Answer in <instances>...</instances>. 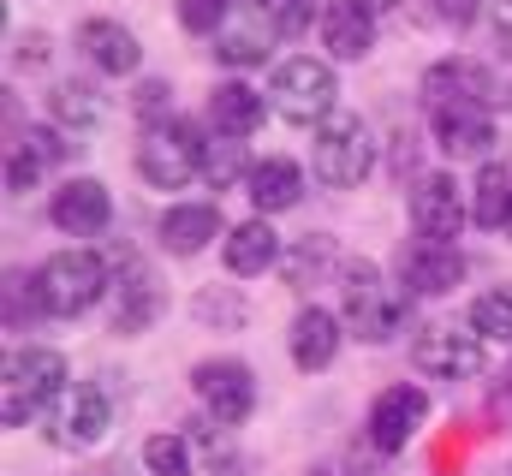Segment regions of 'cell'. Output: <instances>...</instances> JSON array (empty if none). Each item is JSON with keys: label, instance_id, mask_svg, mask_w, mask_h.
I'll use <instances>...</instances> for the list:
<instances>
[{"label": "cell", "instance_id": "6da1fadb", "mask_svg": "<svg viewBox=\"0 0 512 476\" xmlns=\"http://www.w3.org/2000/svg\"><path fill=\"white\" fill-rule=\"evenodd\" d=\"M310 167H316V179L334 185V191L364 185V179L376 173V137H370V125H364L358 114H340V108H334V114L316 125Z\"/></svg>", "mask_w": 512, "mask_h": 476}, {"label": "cell", "instance_id": "7a4b0ae2", "mask_svg": "<svg viewBox=\"0 0 512 476\" xmlns=\"http://www.w3.org/2000/svg\"><path fill=\"white\" fill-rule=\"evenodd\" d=\"M203 161H209V143L191 119H167V125H149L143 143H137V173L155 185V191H179L191 179H203Z\"/></svg>", "mask_w": 512, "mask_h": 476}, {"label": "cell", "instance_id": "3957f363", "mask_svg": "<svg viewBox=\"0 0 512 476\" xmlns=\"http://www.w3.org/2000/svg\"><path fill=\"white\" fill-rule=\"evenodd\" d=\"M66 393V357L48 346H24L6 357V393H0V423L24 429L42 405H54Z\"/></svg>", "mask_w": 512, "mask_h": 476}, {"label": "cell", "instance_id": "277c9868", "mask_svg": "<svg viewBox=\"0 0 512 476\" xmlns=\"http://www.w3.org/2000/svg\"><path fill=\"white\" fill-rule=\"evenodd\" d=\"M340 292H346V328H352L358 340L382 346V340H393V334L405 328V292L387 286L376 262H352Z\"/></svg>", "mask_w": 512, "mask_h": 476}, {"label": "cell", "instance_id": "5b68a950", "mask_svg": "<svg viewBox=\"0 0 512 476\" xmlns=\"http://www.w3.org/2000/svg\"><path fill=\"white\" fill-rule=\"evenodd\" d=\"M268 96H274V108L292 119V125H322V119L334 114V66L328 60H310V54H292V60H280L274 66V84H268Z\"/></svg>", "mask_w": 512, "mask_h": 476}, {"label": "cell", "instance_id": "8992f818", "mask_svg": "<svg viewBox=\"0 0 512 476\" xmlns=\"http://www.w3.org/2000/svg\"><path fill=\"white\" fill-rule=\"evenodd\" d=\"M108 292V262L96 250H60L42 262V298L48 316H84Z\"/></svg>", "mask_w": 512, "mask_h": 476}, {"label": "cell", "instance_id": "52a82bcc", "mask_svg": "<svg viewBox=\"0 0 512 476\" xmlns=\"http://www.w3.org/2000/svg\"><path fill=\"white\" fill-rule=\"evenodd\" d=\"M191 387H197V399L209 405V417L215 423H245L256 411V375L239 363V357H209V363H197V375H191Z\"/></svg>", "mask_w": 512, "mask_h": 476}, {"label": "cell", "instance_id": "ba28073f", "mask_svg": "<svg viewBox=\"0 0 512 476\" xmlns=\"http://www.w3.org/2000/svg\"><path fill=\"white\" fill-rule=\"evenodd\" d=\"M411 227L429 244H453L465 227V185L453 173H423L411 191Z\"/></svg>", "mask_w": 512, "mask_h": 476}, {"label": "cell", "instance_id": "9c48e42d", "mask_svg": "<svg viewBox=\"0 0 512 476\" xmlns=\"http://www.w3.org/2000/svg\"><path fill=\"white\" fill-rule=\"evenodd\" d=\"M423 417H429V393H423V387L399 381V387L376 393V405H370V417H364L370 447H376V453H405V441L423 429Z\"/></svg>", "mask_w": 512, "mask_h": 476}, {"label": "cell", "instance_id": "30bf717a", "mask_svg": "<svg viewBox=\"0 0 512 476\" xmlns=\"http://www.w3.org/2000/svg\"><path fill=\"white\" fill-rule=\"evenodd\" d=\"M108 423H114L108 387H102V381H78V387L60 399V411H54V447L84 453V447H96V441L108 435Z\"/></svg>", "mask_w": 512, "mask_h": 476}, {"label": "cell", "instance_id": "8fae6325", "mask_svg": "<svg viewBox=\"0 0 512 476\" xmlns=\"http://www.w3.org/2000/svg\"><path fill=\"white\" fill-rule=\"evenodd\" d=\"M417 369L423 375H441V381H471L477 369H483V334H471V328H423L417 334Z\"/></svg>", "mask_w": 512, "mask_h": 476}, {"label": "cell", "instance_id": "7c38bea8", "mask_svg": "<svg viewBox=\"0 0 512 476\" xmlns=\"http://www.w3.org/2000/svg\"><path fill=\"white\" fill-rule=\"evenodd\" d=\"M48 215H54V227H60V233L96 238L108 221H114V197H108V185H102V179H66V185L54 191Z\"/></svg>", "mask_w": 512, "mask_h": 476}, {"label": "cell", "instance_id": "4fadbf2b", "mask_svg": "<svg viewBox=\"0 0 512 476\" xmlns=\"http://www.w3.org/2000/svg\"><path fill=\"white\" fill-rule=\"evenodd\" d=\"M459 280H465V256H459L453 244L417 238V244L399 256V286H411V292H423V298H441V292H453Z\"/></svg>", "mask_w": 512, "mask_h": 476}, {"label": "cell", "instance_id": "5bb4252c", "mask_svg": "<svg viewBox=\"0 0 512 476\" xmlns=\"http://www.w3.org/2000/svg\"><path fill=\"white\" fill-rule=\"evenodd\" d=\"M489 96H495V84H489V72H483L477 60H441V66L423 72V102H429V114H435V108H465V102L489 108Z\"/></svg>", "mask_w": 512, "mask_h": 476}, {"label": "cell", "instance_id": "9a60e30c", "mask_svg": "<svg viewBox=\"0 0 512 476\" xmlns=\"http://www.w3.org/2000/svg\"><path fill=\"white\" fill-rule=\"evenodd\" d=\"M78 48H84L108 78H131L137 60H143L137 36H131L126 24H114V18H90V24H78Z\"/></svg>", "mask_w": 512, "mask_h": 476}, {"label": "cell", "instance_id": "2e32d148", "mask_svg": "<svg viewBox=\"0 0 512 476\" xmlns=\"http://www.w3.org/2000/svg\"><path fill=\"white\" fill-rule=\"evenodd\" d=\"M322 42L334 60H364L376 48V18L358 0H334V6H322Z\"/></svg>", "mask_w": 512, "mask_h": 476}, {"label": "cell", "instance_id": "e0dca14e", "mask_svg": "<svg viewBox=\"0 0 512 476\" xmlns=\"http://www.w3.org/2000/svg\"><path fill=\"white\" fill-rule=\"evenodd\" d=\"M429 119H435V143L447 155H489V143H495V119H489V108H477V102L435 108Z\"/></svg>", "mask_w": 512, "mask_h": 476}, {"label": "cell", "instance_id": "ac0fdd59", "mask_svg": "<svg viewBox=\"0 0 512 476\" xmlns=\"http://www.w3.org/2000/svg\"><path fill=\"white\" fill-rule=\"evenodd\" d=\"M221 233H227V221H221L215 203H179V209L161 215V244L173 256H197L209 238H221Z\"/></svg>", "mask_w": 512, "mask_h": 476}, {"label": "cell", "instance_id": "d6986e66", "mask_svg": "<svg viewBox=\"0 0 512 476\" xmlns=\"http://www.w3.org/2000/svg\"><path fill=\"white\" fill-rule=\"evenodd\" d=\"M245 197L256 203V215H280V209H292L298 197H304V173H298V161H256L251 179H245Z\"/></svg>", "mask_w": 512, "mask_h": 476}, {"label": "cell", "instance_id": "ffe728a7", "mask_svg": "<svg viewBox=\"0 0 512 476\" xmlns=\"http://www.w3.org/2000/svg\"><path fill=\"white\" fill-rule=\"evenodd\" d=\"M340 357V322L328 316V310H298L292 316V363L298 369H328Z\"/></svg>", "mask_w": 512, "mask_h": 476}, {"label": "cell", "instance_id": "44dd1931", "mask_svg": "<svg viewBox=\"0 0 512 476\" xmlns=\"http://www.w3.org/2000/svg\"><path fill=\"white\" fill-rule=\"evenodd\" d=\"M209 119H215V131L221 137H251L256 125H262V96H256L251 84H215V96H209Z\"/></svg>", "mask_w": 512, "mask_h": 476}, {"label": "cell", "instance_id": "7402d4cb", "mask_svg": "<svg viewBox=\"0 0 512 476\" xmlns=\"http://www.w3.org/2000/svg\"><path fill=\"white\" fill-rule=\"evenodd\" d=\"M221 256H227V268H233V274H262V268H274V262H280V238H274V227L256 215V221H245V227H233V233H227Z\"/></svg>", "mask_w": 512, "mask_h": 476}, {"label": "cell", "instance_id": "603a6c76", "mask_svg": "<svg viewBox=\"0 0 512 476\" xmlns=\"http://www.w3.org/2000/svg\"><path fill=\"white\" fill-rule=\"evenodd\" d=\"M512 215V173L507 161H483V173H477V185H471V221L483 227V233H501Z\"/></svg>", "mask_w": 512, "mask_h": 476}, {"label": "cell", "instance_id": "cb8c5ba5", "mask_svg": "<svg viewBox=\"0 0 512 476\" xmlns=\"http://www.w3.org/2000/svg\"><path fill=\"white\" fill-rule=\"evenodd\" d=\"M268 36H280V30H274V24L251 6V12H245V24H233V30H221V36H215V54H221L227 66H256V60L268 54Z\"/></svg>", "mask_w": 512, "mask_h": 476}, {"label": "cell", "instance_id": "d4e9b609", "mask_svg": "<svg viewBox=\"0 0 512 476\" xmlns=\"http://www.w3.org/2000/svg\"><path fill=\"white\" fill-rule=\"evenodd\" d=\"M48 108H54L60 125H72V131H84V125H102V119H108L102 90H90V84H60V90L48 96Z\"/></svg>", "mask_w": 512, "mask_h": 476}, {"label": "cell", "instance_id": "484cf974", "mask_svg": "<svg viewBox=\"0 0 512 476\" xmlns=\"http://www.w3.org/2000/svg\"><path fill=\"white\" fill-rule=\"evenodd\" d=\"M155 310H161V292L143 280V274H131L126 286H120V310H114V334H143L149 322H155Z\"/></svg>", "mask_w": 512, "mask_h": 476}, {"label": "cell", "instance_id": "4316f807", "mask_svg": "<svg viewBox=\"0 0 512 476\" xmlns=\"http://www.w3.org/2000/svg\"><path fill=\"white\" fill-rule=\"evenodd\" d=\"M36 316H48V298H42V274H6V328L18 334L24 322H36Z\"/></svg>", "mask_w": 512, "mask_h": 476}, {"label": "cell", "instance_id": "83f0119b", "mask_svg": "<svg viewBox=\"0 0 512 476\" xmlns=\"http://www.w3.org/2000/svg\"><path fill=\"white\" fill-rule=\"evenodd\" d=\"M143 471L149 476H197L191 471L185 435H149V441H143Z\"/></svg>", "mask_w": 512, "mask_h": 476}, {"label": "cell", "instance_id": "f1b7e54d", "mask_svg": "<svg viewBox=\"0 0 512 476\" xmlns=\"http://www.w3.org/2000/svg\"><path fill=\"white\" fill-rule=\"evenodd\" d=\"M471 328L483 340H512V286H495L471 304Z\"/></svg>", "mask_w": 512, "mask_h": 476}, {"label": "cell", "instance_id": "f546056e", "mask_svg": "<svg viewBox=\"0 0 512 476\" xmlns=\"http://www.w3.org/2000/svg\"><path fill=\"white\" fill-rule=\"evenodd\" d=\"M227 18H233V0H179V24L197 36H215Z\"/></svg>", "mask_w": 512, "mask_h": 476}, {"label": "cell", "instance_id": "4dcf8cb0", "mask_svg": "<svg viewBox=\"0 0 512 476\" xmlns=\"http://www.w3.org/2000/svg\"><path fill=\"white\" fill-rule=\"evenodd\" d=\"M251 6L280 30V36H298V30L310 24V12H316V0H251Z\"/></svg>", "mask_w": 512, "mask_h": 476}, {"label": "cell", "instance_id": "1f68e13d", "mask_svg": "<svg viewBox=\"0 0 512 476\" xmlns=\"http://www.w3.org/2000/svg\"><path fill=\"white\" fill-rule=\"evenodd\" d=\"M239 173L251 179V167H245V155H239V143H221V149H209V161H203V179H209L215 191H227V185H239Z\"/></svg>", "mask_w": 512, "mask_h": 476}, {"label": "cell", "instance_id": "d6a6232c", "mask_svg": "<svg viewBox=\"0 0 512 476\" xmlns=\"http://www.w3.org/2000/svg\"><path fill=\"white\" fill-rule=\"evenodd\" d=\"M131 108H137V119H149V125H167V119H173V90H167L161 78H149Z\"/></svg>", "mask_w": 512, "mask_h": 476}, {"label": "cell", "instance_id": "836d02e7", "mask_svg": "<svg viewBox=\"0 0 512 476\" xmlns=\"http://www.w3.org/2000/svg\"><path fill=\"white\" fill-rule=\"evenodd\" d=\"M18 149H24L36 167H48V161H60V149H66V143H60V131H54V125H30V131L18 137Z\"/></svg>", "mask_w": 512, "mask_h": 476}, {"label": "cell", "instance_id": "e575fe53", "mask_svg": "<svg viewBox=\"0 0 512 476\" xmlns=\"http://www.w3.org/2000/svg\"><path fill=\"white\" fill-rule=\"evenodd\" d=\"M322 262H328V238H310V244H304V250H298V256L286 262V280L298 286V280H304V274H316Z\"/></svg>", "mask_w": 512, "mask_h": 476}, {"label": "cell", "instance_id": "d590c367", "mask_svg": "<svg viewBox=\"0 0 512 476\" xmlns=\"http://www.w3.org/2000/svg\"><path fill=\"white\" fill-rule=\"evenodd\" d=\"M36 173H42V167H36V161H30L24 149H12V161H6V191H24V185H30Z\"/></svg>", "mask_w": 512, "mask_h": 476}, {"label": "cell", "instance_id": "8d00e7d4", "mask_svg": "<svg viewBox=\"0 0 512 476\" xmlns=\"http://www.w3.org/2000/svg\"><path fill=\"white\" fill-rule=\"evenodd\" d=\"M435 12H441L447 24H459V30H465V24L483 12V0H435Z\"/></svg>", "mask_w": 512, "mask_h": 476}, {"label": "cell", "instance_id": "74e56055", "mask_svg": "<svg viewBox=\"0 0 512 476\" xmlns=\"http://www.w3.org/2000/svg\"><path fill=\"white\" fill-rule=\"evenodd\" d=\"M495 30H501V42L512 48V0H495Z\"/></svg>", "mask_w": 512, "mask_h": 476}, {"label": "cell", "instance_id": "f35d334b", "mask_svg": "<svg viewBox=\"0 0 512 476\" xmlns=\"http://www.w3.org/2000/svg\"><path fill=\"white\" fill-rule=\"evenodd\" d=\"M310 476H370V471H352V465H322V471H310Z\"/></svg>", "mask_w": 512, "mask_h": 476}, {"label": "cell", "instance_id": "ab89813d", "mask_svg": "<svg viewBox=\"0 0 512 476\" xmlns=\"http://www.w3.org/2000/svg\"><path fill=\"white\" fill-rule=\"evenodd\" d=\"M358 6H364V12L376 18V12H387V6H399V0H358Z\"/></svg>", "mask_w": 512, "mask_h": 476}, {"label": "cell", "instance_id": "60d3db41", "mask_svg": "<svg viewBox=\"0 0 512 476\" xmlns=\"http://www.w3.org/2000/svg\"><path fill=\"white\" fill-rule=\"evenodd\" d=\"M507 233H512V215H507Z\"/></svg>", "mask_w": 512, "mask_h": 476}]
</instances>
